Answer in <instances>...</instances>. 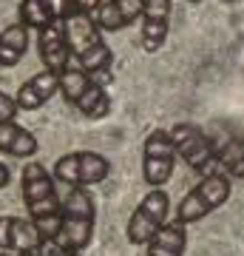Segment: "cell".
I'll return each instance as SVG.
<instances>
[{"label": "cell", "instance_id": "6da1fadb", "mask_svg": "<svg viewBox=\"0 0 244 256\" xmlns=\"http://www.w3.org/2000/svg\"><path fill=\"white\" fill-rule=\"evenodd\" d=\"M23 200L28 208V220L37 225L43 239H57L63 228V202L57 196L54 174L45 171V165L28 162L23 168Z\"/></svg>", "mask_w": 244, "mask_h": 256}, {"label": "cell", "instance_id": "7a4b0ae2", "mask_svg": "<svg viewBox=\"0 0 244 256\" xmlns=\"http://www.w3.org/2000/svg\"><path fill=\"white\" fill-rule=\"evenodd\" d=\"M94 220H97V208L88 188H71V194L63 200V228L57 242L68 250L82 254L94 236Z\"/></svg>", "mask_w": 244, "mask_h": 256}, {"label": "cell", "instance_id": "3957f363", "mask_svg": "<svg viewBox=\"0 0 244 256\" xmlns=\"http://www.w3.org/2000/svg\"><path fill=\"white\" fill-rule=\"evenodd\" d=\"M60 92H63L65 102H71L74 108H80L85 117L100 120L111 111V97L105 88H100L91 80L88 72H82L80 66L68 60L63 72H60Z\"/></svg>", "mask_w": 244, "mask_h": 256}, {"label": "cell", "instance_id": "277c9868", "mask_svg": "<svg viewBox=\"0 0 244 256\" xmlns=\"http://www.w3.org/2000/svg\"><path fill=\"white\" fill-rule=\"evenodd\" d=\"M230 200V176L225 174H208L202 176L196 188H190L182 196L179 208H176V220L190 225V222L205 220L208 214H213L216 208H222Z\"/></svg>", "mask_w": 244, "mask_h": 256}, {"label": "cell", "instance_id": "5b68a950", "mask_svg": "<svg viewBox=\"0 0 244 256\" xmlns=\"http://www.w3.org/2000/svg\"><path fill=\"white\" fill-rule=\"evenodd\" d=\"M111 174V162L97 151H71L54 162V180L71 188H91L100 185Z\"/></svg>", "mask_w": 244, "mask_h": 256}, {"label": "cell", "instance_id": "8992f818", "mask_svg": "<svg viewBox=\"0 0 244 256\" xmlns=\"http://www.w3.org/2000/svg\"><path fill=\"white\" fill-rule=\"evenodd\" d=\"M168 202L171 200L162 188H151L145 194L128 220V242L131 245H148L168 225Z\"/></svg>", "mask_w": 244, "mask_h": 256}, {"label": "cell", "instance_id": "52a82bcc", "mask_svg": "<svg viewBox=\"0 0 244 256\" xmlns=\"http://www.w3.org/2000/svg\"><path fill=\"white\" fill-rule=\"evenodd\" d=\"M176 165V148H173L171 131L156 128L148 134L142 146V176L151 188H162L173 174Z\"/></svg>", "mask_w": 244, "mask_h": 256}, {"label": "cell", "instance_id": "ba28073f", "mask_svg": "<svg viewBox=\"0 0 244 256\" xmlns=\"http://www.w3.org/2000/svg\"><path fill=\"white\" fill-rule=\"evenodd\" d=\"M171 140H173V148H176V156H182L193 171H199V174L208 176V171L213 168V160H216L213 140H208V134L199 126H193V122L173 126Z\"/></svg>", "mask_w": 244, "mask_h": 256}, {"label": "cell", "instance_id": "9c48e42d", "mask_svg": "<svg viewBox=\"0 0 244 256\" xmlns=\"http://www.w3.org/2000/svg\"><path fill=\"white\" fill-rule=\"evenodd\" d=\"M43 236L31 220L23 216H0V248L14 254H37Z\"/></svg>", "mask_w": 244, "mask_h": 256}, {"label": "cell", "instance_id": "30bf717a", "mask_svg": "<svg viewBox=\"0 0 244 256\" xmlns=\"http://www.w3.org/2000/svg\"><path fill=\"white\" fill-rule=\"evenodd\" d=\"M168 18H171V0H145L142 9V48L156 54L168 40Z\"/></svg>", "mask_w": 244, "mask_h": 256}, {"label": "cell", "instance_id": "8fae6325", "mask_svg": "<svg viewBox=\"0 0 244 256\" xmlns=\"http://www.w3.org/2000/svg\"><path fill=\"white\" fill-rule=\"evenodd\" d=\"M142 9L145 0H102L91 18L100 32H119L131 26L136 18H142Z\"/></svg>", "mask_w": 244, "mask_h": 256}, {"label": "cell", "instance_id": "7c38bea8", "mask_svg": "<svg viewBox=\"0 0 244 256\" xmlns=\"http://www.w3.org/2000/svg\"><path fill=\"white\" fill-rule=\"evenodd\" d=\"M37 46H40V57H43L45 68H51L57 74L63 72L71 60V48H68V40H65V20H54L51 26L40 28Z\"/></svg>", "mask_w": 244, "mask_h": 256}, {"label": "cell", "instance_id": "4fadbf2b", "mask_svg": "<svg viewBox=\"0 0 244 256\" xmlns=\"http://www.w3.org/2000/svg\"><path fill=\"white\" fill-rule=\"evenodd\" d=\"M57 92H60V74L51 72V68H43L40 74L28 77V80L20 86L14 102H17L20 111H34V108H40L43 102L51 100Z\"/></svg>", "mask_w": 244, "mask_h": 256}, {"label": "cell", "instance_id": "5bb4252c", "mask_svg": "<svg viewBox=\"0 0 244 256\" xmlns=\"http://www.w3.org/2000/svg\"><path fill=\"white\" fill-rule=\"evenodd\" d=\"M65 40H68L71 57H82L85 52H91V48H97L102 43L100 28H97L94 18L82 14V12H71L65 18Z\"/></svg>", "mask_w": 244, "mask_h": 256}, {"label": "cell", "instance_id": "9a60e30c", "mask_svg": "<svg viewBox=\"0 0 244 256\" xmlns=\"http://www.w3.org/2000/svg\"><path fill=\"white\" fill-rule=\"evenodd\" d=\"M185 248H188V225L173 220L145 245V256H185Z\"/></svg>", "mask_w": 244, "mask_h": 256}, {"label": "cell", "instance_id": "2e32d148", "mask_svg": "<svg viewBox=\"0 0 244 256\" xmlns=\"http://www.w3.org/2000/svg\"><path fill=\"white\" fill-rule=\"evenodd\" d=\"M0 154L9 156H34L37 154V137L28 128L11 122H0Z\"/></svg>", "mask_w": 244, "mask_h": 256}, {"label": "cell", "instance_id": "e0dca14e", "mask_svg": "<svg viewBox=\"0 0 244 256\" xmlns=\"http://www.w3.org/2000/svg\"><path fill=\"white\" fill-rule=\"evenodd\" d=\"M28 48V26L23 23H11L0 32V66L3 68H11L23 60Z\"/></svg>", "mask_w": 244, "mask_h": 256}, {"label": "cell", "instance_id": "ac0fdd59", "mask_svg": "<svg viewBox=\"0 0 244 256\" xmlns=\"http://www.w3.org/2000/svg\"><path fill=\"white\" fill-rule=\"evenodd\" d=\"M213 168H222V174L225 176L244 180V140H230L222 151H216ZM213 168H210V174H216Z\"/></svg>", "mask_w": 244, "mask_h": 256}, {"label": "cell", "instance_id": "d6986e66", "mask_svg": "<svg viewBox=\"0 0 244 256\" xmlns=\"http://www.w3.org/2000/svg\"><path fill=\"white\" fill-rule=\"evenodd\" d=\"M20 23L40 32V28L54 23V14H51V9H48L45 0H23V3H20Z\"/></svg>", "mask_w": 244, "mask_h": 256}, {"label": "cell", "instance_id": "ffe728a7", "mask_svg": "<svg viewBox=\"0 0 244 256\" xmlns=\"http://www.w3.org/2000/svg\"><path fill=\"white\" fill-rule=\"evenodd\" d=\"M40 256H82L77 254V250H68V248H63L57 239H43V245H40V250H37Z\"/></svg>", "mask_w": 244, "mask_h": 256}, {"label": "cell", "instance_id": "44dd1931", "mask_svg": "<svg viewBox=\"0 0 244 256\" xmlns=\"http://www.w3.org/2000/svg\"><path fill=\"white\" fill-rule=\"evenodd\" d=\"M17 102H14V97H9V94L0 92V122H11V120L17 117Z\"/></svg>", "mask_w": 244, "mask_h": 256}, {"label": "cell", "instance_id": "7402d4cb", "mask_svg": "<svg viewBox=\"0 0 244 256\" xmlns=\"http://www.w3.org/2000/svg\"><path fill=\"white\" fill-rule=\"evenodd\" d=\"M100 3H102V0H74V12H82V14H94Z\"/></svg>", "mask_w": 244, "mask_h": 256}, {"label": "cell", "instance_id": "603a6c76", "mask_svg": "<svg viewBox=\"0 0 244 256\" xmlns=\"http://www.w3.org/2000/svg\"><path fill=\"white\" fill-rule=\"evenodd\" d=\"M9 168H6V165L0 162V188H6V185H9Z\"/></svg>", "mask_w": 244, "mask_h": 256}, {"label": "cell", "instance_id": "cb8c5ba5", "mask_svg": "<svg viewBox=\"0 0 244 256\" xmlns=\"http://www.w3.org/2000/svg\"><path fill=\"white\" fill-rule=\"evenodd\" d=\"M17 256H40V254H17Z\"/></svg>", "mask_w": 244, "mask_h": 256}, {"label": "cell", "instance_id": "d4e9b609", "mask_svg": "<svg viewBox=\"0 0 244 256\" xmlns=\"http://www.w3.org/2000/svg\"><path fill=\"white\" fill-rule=\"evenodd\" d=\"M222 3H236V0H222Z\"/></svg>", "mask_w": 244, "mask_h": 256}, {"label": "cell", "instance_id": "484cf974", "mask_svg": "<svg viewBox=\"0 0 244 256\" xmlns=\"http://www.w3.org/2000/svg\"><path fill=\"white\" fill-rule=\"evenodd\" d=\"M190 3H199V0H190Z\"/></svg>", "mask_w": 244, "mask_h": 256}, {"label": "cell", "instance_id": "4316f807", "mask_svg": "<svg viewBox=\"0 0 244 256\" xmlns=\"http://www.w3.org/2000/svg\"><path fill=\"white\" fill-rule=\"evenodd\" d=\"M0 256H6V254H0Z\"/></svg>", "mask_w": 244, "mask_h": 256}]
</instances>
